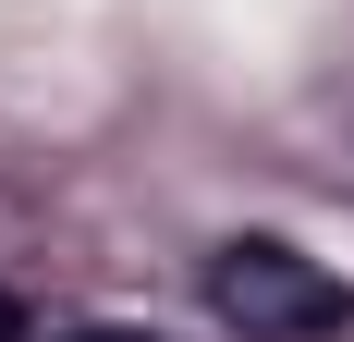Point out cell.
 Listing matches in <instances>:
<instances>
[{
  "label": "cell",
  "mask_w": 354,
  "mask_h": 342,
  "mask_svg": "<svg viewBox=\"0 0 354 342\" xmlns=\"http://www.w3.org/2000/svg\"><path fill=\"white\" fill-rule=\"evenodd\" d=\"M0 342H37V318H25V294L0 281Z\"/></svg>",
  "instance_id": "cell-2"
},
{
  "label": "cell",
  "mask_w": 354,
  "mask_h": 342,
  "mask_svg": "<svg viewBox=\"0 0 354 342\" xmlns=\"http://www.w3.org/2000/svg\"><path fill=\"white\" fill-rule=\"evenodd\" d=\"M49 342H159V330H49Z\"/></svg>",
  "instance_id": "cell-3"
},
{
  "label": "cell",
  "mask_w": 354,
  "mask_h": 342,
  "mask_svg": "<svg viewBox=\"0 0 354 342\" xmlns=\"http://www.w3.org/2000/svg\"><path fill=\"white\" fill-rule=\"evenodd\" d=\"M208 318L220 330H245V342H342L354 330V281H330L306 244H281V233H232V244H208Z\"/></svg>",
  "instance_id": "cell-1"
}]
</instances>
